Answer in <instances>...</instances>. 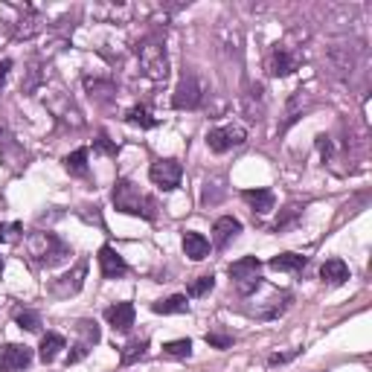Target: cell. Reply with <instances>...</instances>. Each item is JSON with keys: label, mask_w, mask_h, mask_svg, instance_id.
Masks as SVG:
<instances>
[{"label": "cell", "mask_w": 372, "mask_h": 372, "mask_svg": "<svg viewBox=\"0 0 372 372\" xmlns=\"http://www.w3.org/2000/svg\"><path fill=\"white\" fill-rule=\"evenodd\" d=\"M259 285H262V280H259V277H251V280H239V282H236V288H239V294H242V297H247V294L259 291Z\"/></svg>", "instance_id": "cell-32"}, {"label": "cell", "mask_w": 372, "mask_h": 372, "mask_svg": "<svg viewBox=\"0 0 372 372\" xmlns=\"http://www.w3.org/2000/svg\"><path fill=\"white\" fill-rule=\"evenodd\" d=\"M320 280L329 285H343L349 280V268L343 259H326V265L320 268Z\"/></svg>", "instance_id": "cell-15"}, {"label": "cell", "mask_w": 372, "mask_h": 372, "mask_svg": "<svg viewBox=\"0 0 372 372\" xmlns=\"http://www.w3.org/2000/svg\"><path fill=\"white\" fill-rule=\"evenodd\" d=\"M18 236H23V224H21V222L0 224V244H3V242H15Z\"/></svg>", "instance_id": "cell-29"}, {"label": "cell", "mask_w": 372, "mask_h": 372, "mask_svg": "<svg viewBox=\"0 0 372 372\" xmlns=\"http://www.w3.org/2000/svg\"><path fill=\"white\" fill-rule=\"evenodd\" d=\"M126 122H128V126H137V128H155L157 126V117H151L148 108L134 105L131 111L126 114Z\"/></svg>", "instance_id": "cell-22"}, {"label": "cell", "mask_w": 372, "mask_h": 372, "mask_svg": "<svg viewBox=\"0 0 372 372\" xmlns=\"http://www.w3.org/2000/svg\"><path fill=\"white\" fill-rule=\"evenodd\" d=\"M30 256L41 268H56L70 256V247H67L56 233H35L30 239Z\"/></svg>", "instance_id": "cell-2"}, {"label": "cell", "mask_w": 372, "mask_h": 372, "mask_svg": "<svg viewBox=\"0 0 372 372\" xmlns=\"http://www.w3.org/2000/svg\"><path fill=\"white\" fill-rule=\"evenodd\" d=\"M76 332L81 335L79 343H85V346H90V349L102 340V332H99V326H96V320H79L76 323Z\"/></svg>", "instance_id": "cell-23"}, {"label": "cell", "mask_w": 372, "mask_h": 372, "mask_svg": "<svg viewBox=\"0 0 372 372\" xmlns=\"http://www.w3.org/2000/svg\"><path fill=\"white\" fill-rule=\"evenodd\" d=\"M9 70H12V61H9V59H3V61H0V90H3V85H6Z\"/></svg>", "instance_id": "cell-37"}, {"label": "cell", "mask_w": 372, "mask_h": 372, "mask_svg": "<svg viewBox=\"0 0 372 372\" xmlns=\"http://www.w3.org/2000/svg\"><path fill=\"white\" fill-rule=\"evenodd\" d=\"M297 352H285V355H271L268 358V364L271 366H280V364H288V361H291V358H294Z\"/></svg>", "instance_id": "cell-36"}, {"label": "cell", "mask_w": 372, "mask_h": 372, "mask_svg": "<svg viewBox=\"0 0 372 372\" xmlns=\"http://www.w3.org/2000/svg\"><path fill=\"white\" fill-rule=\"evenodd\" d=\"M242 198L253 206V213H259V215H265V213H271L273 210V192L271 189H244L242 192Z\"/></svg>", "instance_id": "cell-16"}, {"label": "cell", "mask_w": 372, "mask_h": 372, "mask_svg": "<svg viewBox=\"0 0 372 372\" xmlns=\"http://www.w3.org/2000/svg\"><path fill=\"white\" fill-rule=\"evenodd\" d=\"M15 323H18L21 329H26V332H41V314L32 311V309L15 311Z\"/></svg>", "instance_id": "cell-25"}, {"label": "cell", "mask_w": 372, "mask_h": 372, "mask_svg": "<svg viewBox=\"0 0 372 372\" xmlns=\"http://www.w3.org/2000/svg\"><path fill=\"white\" fill-rule=\"evenodd\" d=\"M204 340L210 343L213 349H230L233 346V335H222V332H206Z\"/></svg>", "instance_id": "cell-30"}, {"label": "cell", "mask_w": 372, "mask_h": 372, "mask_svg": "<svg viewBox=\"0 0 372 372\" xmlns=\"http://www.w3.org/2000/svg\"><path fill=\"white\" fill-rule=\"evenodd\" d=\"M0 273H3V259H0Z\"/></svg>", "instance_id": "cell-38"}, {"label": "cell", "mask_w": 372, "mask_h": 372, "mask_svg": "<svg viewBox=\"0 0 372 372\" xmlns=\"http://www.w3.org/2000/svg\"><path fill=\"white\" fill-rule=\"evenodd\" d=\"M99 268H102V280H119L128 273V262L122 259L111 244L99 247Z\"/></svg>", "instance_id": "cell-9"}, {"label": "cell", "mask_w": 372, "mask_h": 372, "mask_svg": "<svg viewBox=\"0 0 372 372\" xmlns=\"http://www.w3.org/2000/svg\"><path fill=\"white\" fill-rule=\"evenodd\" d=\"M271 302H273V306L265 311L268 320H273V317H280L282 311H288V306H291V294H282V302L280 300H271Z\"/></svg>", "instance_id": "cell-31"}, {"label": "cell", "mask_w": 372, "mask_h": 372, "mask_svg": "<svg viewBox=\"0 0 372 372\" xmlns=\"http://www.w3.org/2000/svg\"><path fill=\"white\" fill-rule=\"evenodd\" d=\"M146 349H148V340H146V337H134V340H128V343H126V349L119 352V364H122V366L137 364V361H140V358L146 355Z\"/></svg>", "instance_id": "cell-20"}, {"label": "cell", "mask_w": 372, "mask_h": 372, "mask_svg": "<svg viewBox=\"0 0 372 372\" xmlns=\"http://www.w3.org/2000/svg\"><path fill=\"white\" fill-rule=\"evenodd\" d=\"M88 355H90V346H85V343H76L73 352H67V366H70V364H79L81 358H88Z\"/></svg>", "instance_id": "cell-33"}, {"label": "cell", "mask_w": 372, "mask_h": 372, "mask_svg": "<svg viewBox=\"0 0 372 372\" xmlns=\"http://www.w3.org/2000/svg\"><path fill=\"white\" fill-rule=\"evenodd\" d=\"M215 288V277L213 273H204V277H198V280H192L189 282V288H186V297H206Z\"/></svg>", "instance_id": "cell-24"}, {"label": "cell", "mask_w": 372, "mask_h": 372, "mask_svg": "<svg viewBox=\"0 0 372 372\" xmlns=\"http://www.w3.org/2000/svg\"><path fill=\"white\" fill-rule=\"evenodd\" d=\"M111 201L119 213L126 215H137V218H146V222H157V201L151 195H143L128 177H119L114 192H111Z\"/></svg>", "instance_id": "cell-1"}, {"label": "cell", "mask_w": 372, "mask_h": 372, "mask_svg": "<svg viewBox=\"0 0 372 372\" xmlns=\"http://www.w3.org/2000/svg\"><path fill=\"white\" fill-rule=\"evenodd\" d=\"M189 297L186 294H175V297H166V300H157V302H151V311L155 314H184L189 311Z\"/></svg>", "instance_id": "cell-19"}, {"label": "cell", "mask_w": 372, "mask_h": 372, "mask_svg": "<svg viewBox=\"0 0 372 372\" xmlns=\"http://www.w3.org/2000/svg\"><path fill=\"white\" fill-rule=\"evenodd\" d=\"M64 169L70 172V175H76V177L88 175V148L81 146V148L73 151V155H67V157H64Z\"/></svg>", "instance_id": "cell-21"}, {"label": "cell", "mask_w": 372, "mask_h": 372, "mask_svg": "<svg viewBox=\"0 0 372 372\" xmlns=\"http://www.w3.org/2000/svg\"><path fill=\"white\" fill-rule=\"evenodd\" d=\"M134 302H117V306L105 309V320L114 326V332H128V329L134 326Z\"/></svg>", "instance_id": "cell-10"}, {"label": "cell", "mask_w": 372, "mask_h": 372, "mask_svg": "<svg viewBox=\"0 0 372 372\" xmlns=\"http://www.w3.org/2000/svg\"><path fill=\"white\" fill-rule=\"evenodd\" d=\"M12 140H15V137L9 134V126L0 119V148H15V143H12Z\"/></svg>", "instance_id": "cell-34"}, {"label": "cell", "mask_w": 372, "mask_h": 372, "mask_svg": "<svg viewBox=\"0 0 372 372\" xmlns=\"http://www.w3.org/2000/svg\"><path fill=\"white\" fill-rule=\"evenodd\" d=\"M163 352L172 355V358H189V355H192V340H189V337L169 340V343H163Z\"/></svg>", "instance_id": "cell-26"}, {"label": "cell", "mask_w": 372, "mask_h": 372, "mask_svg": "<svg viewBox=\"0 0 372 372\" xmlns=\"http://www.w3.org/2000/svg\"><path fill=\"white\" fill-rule=\"evenodd\" d=\"M244 140H247V131L242 126H222V128H213L206 134V146H210V151H215V155L239 148V146H244Z\"/></svg>", "instance_id": "cell-6"}, {"label": "cell", "mask_w": 372, "mask_h": 372, "mask_svg": "<svg viewBox=\"0 0 372 372\" xmlns=\"http://www.w3.org/2000/svg\"><path fill=\"white\" fill-rule=\"evenodd\" d=\"M67 346V340L59 335V332H47L44 337H41V346H38V358L44 364H52L59 358V352Z\"/></svg>", "instance_id": "cell-14"}, {"label": "cell", "mask_w": 372, "mask_h": 372, "mask_svg": "<svg viewBox=\"0 0 372 372\" xmlns=\"http://www.w3.org/2000/svg\"><path fill=\"white\" fill-rule=\"evenodd\" d=\"M85 277H88V262L81 259L70 273H64L61 280L52 282V294H56V297H70V294H79V291H81V285H85Z\"/></svg>", "instance_id": "cell-8"}, {"label": "cell", "mask_w": 372, "mask_h": 372, "mask_svg": "<svg viewBox=\"0 0 372 372\" xmlns=\"http://www.w3.org/2000/svg\"><path fill=\"white\" fill-rule=\"evenodd\" d=\"M184 253L192 259V262H201L210 256V239L204 233H195V230H186L184 233Z\"/></svg>", "instance_id": "cell-13"}, {"label": "cell", "mask_w": 372, "mask_h": 372, "mask_svg": "<svg viewBox=\"0 0 372 372\" xmlns=\"http://www.w3.org/2000/svg\"><path fill=\"white\" fill-rule=\"evenodd\" d=\"M317 148H320L323 160H326V157H332V143H329V137H326V134H320V137H317Z\"/></svg>", "instance_id": "cell-35"}, {"label": "cell", "mask_w": 372, "mask_h": 372, "mask_svg": "<svg viewBox=\"0 0 372 372\" xmlns=\"http://www.w3.org/2000/svg\"><path fill=\"white\" fill-rule=\"evenodd\" d=\"M297 70V56L288 52L285 47H273L271 59H268V73L271 76H291Z\"/></svg>", "instance_id": "cell-11"}, {"label": "cell", "mask_w": 372, "mask_h": 372, "mask_svg": "<svg viewBox=\"0 0 372 372\" xmlns=\"http://www.w3.org/2000/svg\"><path fill=\"white\" fill-rule=\"evenodd\" d=\"M242 233V222L233 215H222L218 222L213 224V239H215V247H227L233 239Z\"/></svg>", "instance_id": "cell-12"}, {"label": "cell", "mask_w": 372, "mask_h": 372, "mask_svg": "<svg viewBox=\"0 0 372 372\" xmlns=\"http://www.w3.org/2000/svg\"><path fill=\"white\" fill-rule=\"evenodd\" d=\"M259 268H262V262L256 256H244L239 262H233L230 265V280H251V277H259Z\"/></svg>", "instance_id": "cell-18"}, {"label": "cell", "mask_w": 372, "mask_h": 372, "mask_svg": "<svg viewBox=\"0 0 372 372\" xmlns=\"http://www.w3.org/2000/svg\"><path fill=\"white\" fill-rule=\"evenodd\" d=\"M148 177H151V184L160 186L163 192H172V189L181 186L184 166H181V160H175V157H160V160L151 163Z\"/></svg>", "instance_id": "cell-4"}, {"label": "cell", "mask_w": 372, "mask_h": 372, "mask_svg": "<svg viewBox=\"0 0 372 372\" xmlns=\"http://www.w3.org/2000/svg\"><path fill=\"white\" fill-rule=\"evenodd\" d=\"M93 148L99 151V155L117 157V143H114V140H111V137H108V134H99V137H96V140H93Z\"/></svg>", "instance_id": "cell-28"}, {"label": "cell", "mask_w": 372, "mask_h": 372, "mask_svg": "<svg viewBox=\"0 0 372 372\" xmlns=\"http://www.w3.org/2000/svg\"><path fill=\"white\" fill-rule=\"evenodd\" d=\"M300 213H302V210H300V206H297V204H291V206H285V213H282V215L277 218V224H273V230H277V233H280V230H285V227H288V224H291V222H297V218H300Z\"/></svg>", "instance_id": "cell-27"}, {"label": "cell", "mask_w": 372, "mask_h": 372, "mask_svg": "<svg viewBox=\"0 0 372 372\" xmlns=\"http://www.w3.org/2000/svg\"><path fill=\"white\" fill-rule=\"evenodd\" d=\"M268 265L273 271H285V273H300L302 268L309 265V256H300V253H280V256H273Z\"/></svg>", "instance_id": "cell-17"}, {"label": "cell", "mask_w": 372, "mask_h": 372, "mask_svg": "<svg viewBox=\"0 0 372 372\" xmlns=\"http://www.w3.org/2000/svg\"><path fill=\"white\" fill-rule=\"evenodd\" d=\"M137 59H140V67H143V73L148 79H166L169 76V61H166V50H163V41L155 38V35H148L140 41V47H137Z\"/></svg>", "instance_id": "cell-3"}, {"label": "cell", "mask_w": 372, "mask_h": 372, "mask_svg": "<svg viewBox=\"0 0 372 372\" xmlns=\"http://www.w3.org/2000/svg\"><path fill=\"white\" fill-rule=\"evenodd\" d=\"M32 349L23 346V343H6L3 349H0V369L3 372H21L32 364Z\"/></svg>", "instance_id": "cell-7"}, {"label": "cell", "mask_w": 372, "mask_h": 372, "mask_svg": "<svg viewBox=\"0 0 372 372\" xmlns=\"http://www.w3.org/2000/svg\"><path fill=\"white\" fill-rule=\"evenodd\" d=\"M201 102H204V85H201V79L195 73H186L181 79V85H177L175 93H172V105L177 108V111H195Z\"/></svg>", "instance_id": "cell-5"}]
</instances>
